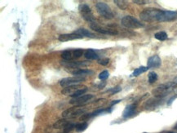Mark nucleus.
Wrapping results in <instances>:
<instances>
[{
  "label": "nucleus",
  "instance_id": "21",
  "mask_svg": "<svg viewBox=\"0 0 177 133\" xmlns=\"http://www.w3.org/2000/svg\"><path fill=\"white\" fill-rule=\"evenodd\" d=\"M61 57L64 61H72L74 59V51L71 50H65L61 53Z\"/></svg>",
  "mask_w": 177,
  "mask_h": 133
},
{
  "label": "nucleus",
  "instance_id": "25",
  "mask_svg": "<svg viewBox=\"0 0 177 133\" xmlns=\"http://www.w3.org/2000/svg\"><path fill=\"white\" fill-rule=\"evenodd\" d=\"M158 74H157L156 72L151 71V72L149 73V74H148V81H149V82L150 84L154 83V82L158 80Z\"/></svg>",
  "mask_w": 177,
  "mask_h": 133
},
{
  "label": "nucleus",
  "instance_id": "32",
  "mask_svg": "<svg viewBox=\"0 0 177 133\" xmlns=\"http://www.w3.org/2000/svg\"><path fill=\"white\" fill-rule=\"evenodd\" d=\"M109 61H110V60H109V58H104V59L99 60V61H98V63L100 64V65H103V66H106V65H109Z\"/></svg>",
  "mask_w": 177,
  "mask_h": 133
},
{
  "label": "nucleus",
  "instance_id": "12",
  "mask_svg": "<svg viewBox=\"0 0 177 133\" xmlns=\"http://www.w3.org/2000/svg\"><path fill=\"white\" fill-rule=\"evenodd\" d=\"M162 103H163V98L154 97V98H151V99L148 100L145 103L144 108L147 110H152V109L158 108L160 105H162Z\"/></svg>",
  "mask_w": 177,
  "mask_h": 133
},
{
  "label": "nucleus",
  "instance_id": "18",
  "mask_svg": "<svg viewBox=\"0 0 177 133\" xmlns=\"http://www.w3.org/2000/svg\"><path fill=\"white\" fill-rule=\"evenodd\" d=\"M77 34L82 36V37H88V38H95V34L91 33V31H89L87 29H84V28H79L78 30H76L74 32Z\"/></svg>",
  "mask_w": 177,
  "mask_h": 133
},
{
  "label": "nucleus",
  "instance_id": "28",
  "mask_svg": "<svg viewBox=\"0 0 177 133\" xmlns=\"http://www.w3.org/2000/svg\"><path fill=\"white\" fill-rule=\"evenodd\" d=\"M76 127V124L74 122H69L67 124V126L64 127L63 129V132L62 133H70V132H72L74 130V128Z\"/></svg>",
  "mask_w": 177,
  "mask_h": 133
},
{
  "label": "nucleus",
  "instance_id": "31",
  "mask_svg": "<svg viewBox=\"0 0 177 133\" xmlns=\"http://www.w3.org/2000/svg\"><path fill=\"white\" fill-rule=\"evenodd\" d=\"M74 51V59H78L80 57H82V55L85 53V51L83 49H76Z\"/></svg>",
  "mask_w": 177,
  "mask_h": 133
},
{
  "label": "nucleus",
  "instance_id": "8",
  "mask_svg": "<svg viewBox=\"0 0 177 133\" xmlns=\"http://www.w3.org/2000/svg\"><path fill=\"white\" fill-rule=\"evenodd\" d=\"M85 80H86V78H84V77H68V78H62L60 81V85L64 88L69 87V86L78 84L79 82H83Z\"/></svg>",
  "mask_w": 177,
  "mask_h": 133
},
{
  "label": "nucleus",
  "instance_id": "22",
  "mask_svg": "<svg viewBox=\"0 0 177 133\" xmlns=\"http://www.w3.org/2000/svg\"><path fill=\"white\" fill-rule=\"evenodd\" d=\"M148 70H149V68H148L147 66H140V67L137 68V69H136V70L133 71L132 76L138 77L139 75H140L141 74H143V73H145L146 71H148Z\"/></svg>",
  "mask_w": 177,
  "mask_h": 133
},
{
  "label": "nucleus",
  "instance_id": "27",
  "mask_svg": "<svg viewBox=\"0 0 177 133\" xmlns=\"http://www.w3.org/2000/svg\"><path fill=\"white\" fill-rule=\"evenodd\" d=\"M88 91V88L86 87V88H82L80 89V90H78V91H77L75 93H74L73 95H71V97H73V98L79 97V96H81V95H85V93H86Z\"/></svg>",
  "mask_w": 177,
  "mask_h": 133
},
{
  "label": "nucleus",
  "instance_id": "10",
  "mask_svg": "<svg viewBox=\"0 0 177 133\" xmlns=\"http://www.w3.org/2000/svg\"><path fill=\"white\" fill-rule=\"evenodd\" d=\"M112 111V107L108 108V109H105V108H100V109H95V111L91 112V113H89V114H82V116L80 117V120L84 121L90 119L91 118H94L95 116H98L100 114H102L103 113H105V112H109L110 113Z\"/></svg>",
  "mask_w": 177,
  "mask_h": 133
},
{
  "label": "nucleus",
  "instance_id": "20",
  "mask_svg": "<svg viewBox=\"0 0 177 133\" xmlns=\"http://www.w3.org/2000/svg\"><path fill=\"white\" fill-rule=\"evenodd\" d=\"M70 122L67 120L66 119H60V120L57 121L54 124H53V128L55 129H61V128H64V127L67 126V124L69 123Z\"/></svg>",
  "mask_w": 177,
  "mask_h": 133
},
{
  "label": "nucleus",
  "instance_id": "34",
  "mask_svg": "<svg viewBox=\"0 0 177 133\" xmlns=\"http://www.w3.org/2000/svg\"><path fill=\"white\" fill-rule=\"evenodd\" d=\"M105 85H106V82H101L98 86H97V88L98 89H101V88H104L105 87Z\"/></svg>",
  "mask_w": 177,
  "mask_h": 133
},
{
  "label": "nucleus",
  "instance_id": "39",
  "mask_svg": "<svg viewBox=\"0 0 177 133\" xmlns=\"http://www.w3.org/2000/svg\"><path fill=\"white\" fill-rule=\"evenodd\" d=\"M144 133H147V132H144Z\"/></svg>",
  "mask_w": 177,
  "mask_h": 133
},
{
  "label": "nucleus",
  "instance_id": "36",
  "mask_svg": "<svg viewBox=\"0 0 177 133\" xmlns=\"http://www.w3.org/2000/svg\"><path fill=\"white\" fill-rule=\"evenodd\" d=\"M175 129H177V123H176V125L175 126Z\"/></svg>",
  "mask_w": 177,
  "mask_h": 133
},
{
  "label": "nucleus",
  "instance_id": "9",
  "mask_svg": "<svg viewBox=\"0 0 177 133\" xmlns=\"http://www.w3.org/2000/svg\"><path fill=\"white\" fill-rule=\"evenodd\" d=\"M93 98H94V95L86 94V95H81L77 98H73L71 101H70V104L76 105V106H82L86 105L87 103H88L89 101H91V100Z\"/></svg>",
  "mask_w": 177,
  "mask_h": 133
},
{
  "label": "nucleus",
  "instance_id": "35",
  "mask_svg": "<svg viewBox=\"0 0 177 133\" xmlns=\"http://www.w3.org/2000/svg\"><path fill=\"white\" fill-rule=\"evenodd\" d=\"M121 101V100H117V101H113V102H111L110 103V107H112L113 105H114L115 104H118V103H119Z\"/></svg>",
  "mask_w": 177,
  "mask_h": 133
},
{
  "label": "nucleus",
  "instance_id": "11",
  "mask_svg": "<svg viewBox=\"0 0 177 133\" xmlns=\"http://www.w3.org/2000/svg\"><path fill=\"white\" fill-rule=\"evenodd\" d=\"M61 64L66 68H72L74 70H78V68L86 67L89 65L87 61H61Z\"/></svg>",
  "mask_w": 177,
  "mask_h": 133
},
{
  "label": "nucleus",
  "instance_id": "14",
  "mask_svg": "<svg viewBox=\"0 0 177 133\" xmlns=\"http://www.w3.org/2000/svg\"><path fill=\"white\" fill-rule=\"evenodd\" d=\"M86 88V86L82 85V84H76V85L69 86V87H66V88L62 89L61 94L65 95H70L71 96L74 93H75L77 91H78V90H80V89L82 88Z\"/></svg>",
  "mask_w": 177,
  "mask_h": 133
},
{
  "label": "nucleus",
  "instance_id": "29",
  "mask_svg": "<svg viewBox=\"0 0 177 133\" xmlns=\"http://www.w3.org/2000/svg\"><path fill=\"white\" fill-rule=\"evenodd\" d=\"M109 77V71L108 70H104V71H102V72L100 73V74H99V79L101 80V81H105V80L107 79Z\"/></svg>",
  "mask_w": 177,
  "mask_h": 133
},
{
  "label": "nucleus",
  "instance_id": "16",
  "mask_svg": "<svg viewBox=\"0 0 177 133\" xmlns=\"http://www.w3.org/2000/svg\"><path fill=\"white\" fill-rule=\"evenodd\" d=\"M83 37L75 33H72V34H63L59 35L58 40L61 42H68V41H72V40H75V39H80Z\"/></svg>",
  "mask_w": 177,
  "mask_h": 133
},
{
  "label": "nucleus",
  "instance_id": "3",
  "mask_svg": "<svg viewBox=\"0 0 177 133\" xmlns=\"http://www.w3.org/2000/svg\"><path fill=\"white\" fill-rule=\"evenodd\" d=\"M121 24H122V26H123L127 29H133V30L143 28L145 26L143 23H141L139 20L136 19V17H134L132 16H123L121 20Z\"/></svg>",
  "mask_w": 177,
  "mask_h": 133
},
{
  "label": "nucleus",
  "instance_id": "38",
  "mask_svg": "<svg viewBox=\"0 0 177 133\" xmlns=\"http://www.w3.org/2000/svg\"><path fill=\"white\" fill-rule=\"evenodd\" d=\"M176 95H177V91H176Z\"/></svg>",
  "mask_w": 177,
  "mask_h": 133
},
{
  "label": "nucleus",
  "instance_id": "19",
  "mask_svg": "<svg viewBox=\"0 0 177 133\" xmlns=\"http://www.w3.org/2000/svg\"><path fill=\"white\" fill-rule=\"evenodd\" d=\"M84 57H86L88 60H97V61H99V58H100V56L93 49H88L87 51H85Z\"/></svg>",
  "mask_w": 177,
  "mask_h": 133
},
{
  "label": "nucleus",
  "instance_id": "26",
  "mask_svg": "<svg viewBox=\"0 0 177 133\" xmlns=\"http://www.w3.org/2000/svg\"><path fill=\"white\" fill-rule=\"evenodd\" d=\"M88 127V123L87 122H80V123H78L76 124V131L78 132H84L87 128Z\"/></svg>",
  "mask_w": 177,
  "mask_h": 133
},
{
  "label": "nucleus",
  "instance_id": "2",
  "mask_svg": "<svg viewBox=\"0 0 177 133\" xmlns=\"http://www.w3.org/2000/svg\"><path fill=\"white\" fill-rule=\"evenodd\" d=\"M177 87L176 82H168L166 83H163L158 86L156 88L152 91L153 95L158 98H163Z\"/></svg>",
  "mask_w": 177,
  "mask_h": 133
},
{
  "label": "nucleus",
  "instance_id": "15",
  "mask_svg": "<svg viewBox=\"0 0 177 133\" xmlns=\"http://www.w3.org/2000/svg\"><path fill=\"white\" fill-rule=\"evenodd\" d=\"M136 109H137L136 104H131L126 105V107L122 112V117L124 119H129L135 116L136 114Z\"/></svg>",
  "mask_w": 177,
  "mask_h": 133
},
{
  "label": "nucleus",
  "instance_id": "6",
  "mask_svg": "<svg viewBox=\"0 0 177 133\" xmlns=\"http://www.w3.org/2000/svg\"><path fill=\"white\" fill-rule=\"evenodd\" d=\"M78 10H79V13L81 14L82 17L86 21L89 22L90 24L95 23V17H94V15H93L92 11H91V9L89 7L88 4H87V3H81L79 5V7H78Z\"/></svg>",
  "mask_w": 177,
  "mask_h": 133
},
{
  "label": "nucleus",
  "instance_id": "23",
  "mask_svg": "<svg viewBox=\"0 0 177 133\" xmlns=\"http://www.w3.org/2000/svg\"><path fill=\"white\" fill-rule=\"evenodd\" d=\"M114 3L121 10H126L128 8V3L124 0H114Z\"/></svg>",
  "mask_w": 177,
  "mask_h": 133
},
{
  "label": "nucleus",
  "instance_id": "17",
  "mask_svg": "<svg viewBox=\"0 0 177 133\" xmlns=\"http://www.w3.org/2000/svg\"><path fill=\"white\" fill-rule=\"evenodd\" d=\"M73 75L76 77H84L87 75H91L94 74V72L92 70H87V69H78V70H75L71 72ZM85 78V77H84Z\"/></svg>",
  "mask_w": 177,
  "mask_h": 133
},
{
  "label": "nucleus",
  "instance_id": "7",
  "mask_svg": "<svg viewBox=\"0 0 177 133\" xmlns=\"http://www.w3.org/2000/svg\"><path fill=\"white\" fill-rule=\"evenodd\" d=\"M90 28L94 30V31L97 32L101 34H105V35H117L118 34V32L117 30L113 29V28H106V27H101L100 25H98L97 23H92L90 24Z\"/></svg>",
  "mask_w": 177,
  "mask_h": 133
},
{
  "label": "nucleus",
  "instance_id": "5",
  "mask_svg": "<svg viewBox=\"0 0 177 133\" xmlns=\"http://www.w3.org/2000/svg\"><path fill=\"white\" fill-rule=\"evenodd\" d=\"M87 111L86 108H83L82 106H73V107L67 109L62 113V117L63 119H75L78 116H82Z\"/></svg>",
  "mask_w": 177,
  "mask_h": 133
},
{
  "label": "nucleus",
  "instance_id": "30",
  "mask_svg": "<svg viewBox=\"0 0 177 133\" xmlns=\"http://www.w3.org/2000/svg\"><path fill=\"white\" fill-rule=\"evenodd\" d=\"M121 90H122L121 87L117 86V87H115V88H112L109 89V90H107L105 92H106V93H109L110 95H114V94H116V93H118V92H121Z\"/></svg>",
  "mask_w": 177,
  "mask_h": 133
},
{
  "label": "nucleus",
  "instance_id": "24",
  "mask_svg": "<svg viewBox=\"0 0 177 133\" xmlns=\"http://www.w3.org/2000/svg\"><path fill=\"white\" fill-rule=\"evenodd\" d=\"M154 38L159 41H165L168 38V35L165 31H159L154 34Z\"/></svg>",
  "mask_w": 177,
  "mask_h": 133
},
{
  "label": "nucleus",
  "instance_id": "33",
  "mask_svg": "<svg viewBox=\"0 0 177 133\" xmlns=\"http://www.w3.org/2000/svg\"><path fill=\"white\" fill-rule=\"evenodd\" d=\"M134 3L136 4H139V5H144L149 3V1H145V0H134L133 1Z\"/></svg>",
  "mask_w": 177,
  "mask_h": 133
},
{
  "label": "nucleus",
  "instance_id": "13",
  "mask_svg": "<svg viewBox=\"0 0 177 133\" xmlns=\"http://www.w3.org/2000/svg\"><path fill=\"white\" fill-rule=\"evenodd\" d=\"M162 65V60L158 55H153L148 59L147 67L149 69H157Z\"/></svg>",
  "mask_w": 177,
  "mask_h": 133
},
{
  "label": "nucleus",
  "instance_id": "1",
  "mask_svg": "<svg viewBox=\"0 0 177 133\" xmlns=\"http://www.w3.org/2000/svg\"><path fill=\"white\" fill-rule=\"evenodd\" d=\"M139 17L145 22H168L177 20V11H166L149 7L139 13Z\"/></svg>",
  "mask_w": 177,
  "mask_h": 133
},
{
  "label": "nucleus",
  "instance_id": "37",
  "mask_svg": "<svg viewBox=\"0 0 177 133\" xmlns=\"http://www.w3.org/2000/svg\"><path fill=\"white\" fill-rule=\"evenodd\" d=\"M166 133H174V132H166Z\"/></svg>",
  "mask_w": 177,
  "mask_h": 133
},
{
  "label": "nucleus",
  "instance_id": "4",
  "mask_svg": "<svg viewBox=\"0 0 177 133\" xmlns=\"http://www.w3.org/2000/svg\"><path fill=\"white\" fill-rule=\"evenodd\" d=\"M95 8H96L97 13H99V15L101 16L102 17L105 18V19L111 20L114 17V13L111 10L110 7L104 2L96 3H95Z\"/></svg>",
  "mask_w": 177,
  "mask_h": 133
}]
</instances>
